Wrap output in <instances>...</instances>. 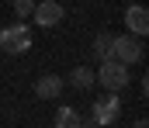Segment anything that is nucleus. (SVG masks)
Segmentation results:
<instances>
[{"label": "nucleus", "mask_w": 149, "mask_h": 128, "mask_svg": "<svg viewBox=\"0 0 149 128\" xmlns=\"http://www.w3.org/2000/svg\"><path fill=\"white\" fill-rule=\"evenodd\" d=\"M80 121H83V118L76 114L73 107H59V111H56V128H80Z\"/></svg>", "instance_id": "1a4fd4ad"}, {"label": "nucleus", "mask_w": 149, "mask_h": 128, "mask_svg": "<svg viewBox=\"0 0 149 128\" xmlns=\"http://www.w3.org/2000/svg\"><path fill=\"white\" fill-rule=\"evenodd\" d=\"M70 83L76 86V90H90L94 86V69H87V66H76L73 76H70Z\"/></svg>", "instance_id": "6e6552de"}, {"label": "nucleus", "mask_w": 149, "mask_h": 128, "mask_svg": "<svg viewBox=\"0 0 149 128\" xmlns=\"http://www.w3.org/2000/svg\"><path fill=\"white\" fill-rule=\"evenodd\" d=\"M111 38H114V35H104V31L94 38V55H101V62L111 59Z\"/></svg>", "instance_id": "9d476101"}, {"label": "nucleus", "mask_w": 149, "mask_h": 128, "mask_svg": "<svg viewBox=\"0 0 149 128\" xmlns=\"http://www.w3.org/2000/svg\"><path fill=\"white\" fill-rule=\"evenodd\" d=\"M63 86H66V83H63L56 73H45V76L35 83V93L42 97V100H52V97H59V93H63Z\"/></svg>", "instance_id": "0eeeda50"}, {"label": "nucleus", "mask_w": 149, "mask_h": 128, "mask_svg": "<svg viewBox=\"0 0 149 128\" xmlns=\"http://www.w3.org/2000/svg\"><path fill=\"white\" fill-rule=\"evenodd\" d=\"M28 48H31V31H28L21 21L0 31V52H3V55H21V52H28Z\"/></svg>", "instance_id": "f03ea898"}, {"label": "nucleus", "mask_w": 149, "mask_h": 128, "mask_svg": "<svg viewBox=\"0 0 149 128\" xmlns=\"http://www.w3.org/2000/svg\"><path fill=\"white\" fill-rule=\"evenodd\" d=\"M118 114H121V100H118V93H108V97H101L97 104H94V121L104 128L111 125V121H118Z\"/></svg>", "instance_id": "20e7f679"}, {"label": "nucleus", "mask_w": 149, "mask_h": 128, "mask_svg": "<svg viewBox=\"0 0 149 128\" xmlns=\"http://www.w3.org/2000/svg\"><path fill=\"white\" fill-rule=\"evenodd\" d=\"M80 128H101V125H97V121L90 118V121H80Z\"/></svg>", "instance_id": "f8f14e48"}, {"label": "nucleus", "mask_w": 149, "mask_h": 128, "mask_svg": "<svg viewBox=\"0 0 149 128\" xmlns=\"http://www.w3.org/2000/svg\"><path fill=\"white\" fill-rule=\"evenodd\" d=\"M125 24H128V31L135 35V38H142L149 31V10L142 7V3H132L128 10H125Z\"/></svg>", "instance_id": "423d86ee"}, {"label": "nucleus", "mask_w": 149, "mask_h": 128, "mask_svg": "<svg viewBox=\"0 0 149 128\" xmlns=\"http://www.w3.org/2000/svg\"><path fill=\"white\" fill-rule=\"evenodd\" d=\"M135 128H149V125H146V118H142V121H135Z\"/></svg>", "instance_id": "ddd939ff"}, {"label": "nucleus", "mask_w": 149, "mask_h": 128, "mask_svg": "<svg viewBox=\"0 0 149 128\" xmlns=\"http://www.w3.org/2000/svg\"><path fill=\"white\" fill-rule=\"evenodd\" d=\"M35 21L42 24V28H56L59 21H63V7L56 3V0H42V3H35Z\"/></svg>", "instance_id": "39448f33"}, {"label": "nucleus", "mask_w": 149, "mask_h": 128, "mask_svg": "<svg viewBox=\"0 0 149 128\" xmlns=\"http://www.w3.org/2000/svg\"><path fill=\"white\" fill-rule=\"evenodd\" d=\"M31 10H35V0H14V14L17 17H28Z\"/></svg>", "instance_id": "9b49d317"}, {"label": "nucleus", "mask_w": 149, "mask_h": 128, "mask_svg": "<svg viewBox=\"0 0 149 128\" xmlns=\"http://www.w3.org/2000/svg\"><path fill=\"white\" fill-rule=\"evenodd\" d=\"M94 83H101L108 93H118L121 86H128V66H121L114 59H104L101 62V73L94 76Z\"/></svg>", "instance_id": "7ed1b4c3"}, {"label": "nucleus", "mask_w": 149, "mask_h": 128, "mask_svg": "<svg viewBox=\"0 0 149 128\" xmlns=\"http://www.w3.org/2000/svg\"><path fill=\"white\" fill-rule=\"evenodd\" d=\"M142 42L135 38V35H114L111 38V59L114 62H121V66H135V62H142Z\"/></svg>", "instance_id": "f257e3e1"}]
</instances>
